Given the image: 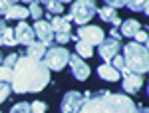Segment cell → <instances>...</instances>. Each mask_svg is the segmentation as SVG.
I'll return each instance as SVG.
<instances>
[{
    "mask_svg": "<svg viewBox=\"0 0 149 113\" xmlns=\"http://www.w3.org/2000/svg\"><path fill=\"white\" fill-rule=\"evenodd\" d=\"M50 83V69L42 60L18 56L12 68L10 87L14 93H38Z\"/></svg>",
    "mask_w": 149,
    "mask_h": 113,
    "instance_id": "obj_1",
    "label": "cell"
},
{
    "mask_svg": "<svg viewBox=\"0 0 149 113\" xmlns=\"http://www.w3.org/2000/svg\"><path fill=\"white\" fill-rule=\"evenodd\" d=\"M137 105L125 93H113L107 89L86 91L80 113H135Z\"/></svg>",
    "mask_w": 149,
    "mask_h": 113,
    "instance_id": "obj_2",
    "label": "cell"
},
{
    "mask_svg": "<svg viewBox=\"0 0 149 113\" xmlns=\"http://www.w3.org/2000/svg\"><path fill=\"white\" fill-rule=\"evenodd\" d=\"M123 62H125V68L129 73H139L143 76L145 71L149 69V52H147V46H141L135 44V42H129L123 48Z\"/></svg>",
    "mask_w": 149,
    "mask_h": 113,
    "instance_id": "obj_3",
    "label": "cell"
},
{
    "mask_svg": "<svg viewBox=\"0 0 149 113\" xmlns=\"http://www.w3.org/2000/svg\"><path fill=\"white\" fill-rule=\"evenodd\" d=\"M95 12H97L95 0H76V2H72L70 14L64 18L68 22H76L78 26H86L95 16Z\"/></svg>",
    "mask_w": 149,
    "mask_h": 113,
    "instance_id": "obj_4",
    "label": "cell"
},
{
    "mask_svg": "<svg viewBox=\"0 0 149 113\" xmlns=\"http://www.w3.org/2000/svg\"><path fill=\"white\" fill-rule=\"evenodd\" d=\"M70 60V52L64 46H54V48H48L42 62L48 69H54V71H62V69L68 66Z\"/></svg>",
    "mask_w": 149,
    "mask_h": 113,
    "instance_id": "obj_5",
    "label": "cell"
},
{
    "mask_svg": "<svg viewBox=\"0 0 149 113\" xmlns=\"http://www.w3.org/2000/svg\"><path fill=\"white\" fill-rule=\"evenodd\" d=\"M72 38H74L76 42L81 40V42H86V44H90L93 48V46H100L103 42L105 32H103L100 26H92V24L88 26V24H86V26H80V28H78V32L72 36Z\"/></svg>",
    "mask_w": 149,
    "mask_h": 113,
    "instance_id": "obj_6",
    "label": "cell"
},
{
    "mask_svg": "<svg viewBox=\"0 0 149 113\" xmlns=\"http://www.w3.org/2000/svg\"><path fill=\"white\" fill-rule=\"evenodd\" d=\"M81 103H84V93H80V91H68L62 97L60 113H80Z\"/></svg>",
    "mask_w": 149,
    "mask_h": 113,
    "instance_id": "obj_7",
    "label": "cell"
},
{
    "mask_svg": "<svg viewBox=\"0 0 149 113\" xmlns=\"http://www.w3.org/2000/svg\"><path fill=\"white\" fill-rule=\"evenodd\" d=\"M68 64H70V68H72V76L78 79V81H86V79L90 78V66L78 54H72Z\"/></svg>",
    "mask_w": 149,
    "mask_h": 113,
    "instance_id": "obj_8",
    "label": "cell"
},
{
    "mask_svg": "<svg viewBox=\"0 0 149 113\" xmlns=\"http://www.w3.org/2000/svg\"><path fill=\"white\" fill-rule=\"evenodd\" d=\"M32 30H34L38 42H42L46 48L52 46V42H54V30H52L50 22H46V20H36V24L32 26Z\"/></svg>",
    "mask_w": 149,
    "mask_h": 113,
    "instance_id": "obj_9",
    "label": "cell"
},
{
    "mask_svg": "<svg viewBox=\"0 0 149 113\" xmlns=\"http://www.w3.org/2000/svg\"><path fill=\"white\" fill-rule=\"evenodd\" d=\"M119 50H121V46H119L117 40H113V38H103V42L100 44V52L97 54H100V58H102L105 64H109L119 54Z\"/></svg>",
    "mask_w": 149,
    "mask_h": 113,
    "instance_id": "obj_10",
    "label": "cell"
},
{
    "mask_svg": "<svg viewBox=\"0 0 149 113\" xmlns=\"http://www.w3.org/2000/svg\"><path fill=\"white\" fill-rule=\"evenodd\" d=\"M141 87H143V76H139V73H129L121 79V89L125 95H133Z\"/></svg>",
    "mask_w": 149,
    "mask_h": 113,
    "instance_id": "obj_11",
    "label": "cell"
},
{
    "mask_svg": "<svg viewBox=\"0 0 149 113\" xmlns=\"http://www.w3.org/2000/svg\"><path fill=\"white\" fill-rule=\"evenodd\" d=\"M14 36H16V42H18V44H24V46L32 44L34 38H36L32 26H28L26 22H18L16 30H14Z\"/></svg>",
    "mask_w": 149,
    "mask_h": 113,
    "instance_id": "obj_12",
    "label": "cell"
},
{
    "mask_svg": "<svg viewBox=\"0 0 149 113\" xmlns=\"http://www.w3.org/2000/svg\"><path fill=\"white\" fill-rule=\"evenodd\" d=\"M100 18H102L103 22H109L113 28H119V24H121V18L117 16V12H115V8H109V6H103V8H97V12H95Z\"/></svg>",
    "mask_w": 149,
    "mask_h": 113,
    "instance_id": "obj_13",
    "label": "cell"
},
{
    "mask_svg": "<svg viewBox=\"0 0 149 113\" xmlns=\"http://www.w3.org/2000/svg\"><path fill=\"white\" fill-rule=\"evenodd\" d=\"M46 46L42 44V42H32V44L26 46V52L20 54V56H26V58H32V60H42L44 54H46Z\"/></svg>",
    "mask_w": 149,
    "mask_h": 113,
    "instance_id": "obj_14",
    "label": "cell"
},
{
    "mask_svg": "<svg viewBox=\"0 0 149 113\" xmlns=\"http://www.w3.org/2000/svg\"><path fill=\"white\" fill-rule=\"evenodd\" d=\"M16 36H14V30L8 28L4 20H0V46H16Z\"/></svg>",
    "mask_w": 149,
    "mask_h": 113,
    "instance_id": "obj_15",
    "label": "cell"
},
{
    "mask_svg": "<svg viewBox=\"0 0 149 113\" xmlns=\"http://www.w3.org/2000/svg\"><path fill=\"white\" fill-rule=\"evenodd\" d=\"M139 30H141V24L137 20H131V18L119 24V34L123 36V38H133L135 32H139Z\"/></svg>",
    "mask_w": 149,
    "mask_h": 113,
    "instance_id": "obj_16",
    "label": "cell"
},
{
    "mask_svg": "<svg viewBox=\"0 0 149 113\" xmlns=\"http://www.w3.org/2000/svg\"><path fill=\"white\" fill-rule=\"evenodd\" d=\"M50 26H52V30H54V36L56 34H72V24L64 18V16H60V18H52V22H50Z\"/></svg>",
    "mask_w": 149,
    "mask_h": 113,
    "instance_id": "obj_17",
    "label": "cell"
},
{
    "mask_svg": "<svg viewBox=\"0 0 149 113\" xmlns=\"http://www.w3.org/2000/svg\"><path fill=\"white\" fill-rule=\"evenodd\" d=\"M97 76L102 79H105V81H117V79L121 78L119 76V71L115 68H111L109 64H102L100 68H97Z\"/></svg>",
    "mask_w": 149,
    "mask_h": 113,
    "instance_id": "obj_18",
    "label": "cell"
},
{
    "mask_svg": "<svg viewBox=\"0 0 149 113\" xmlns=\"http://www.w3.org/2000/svg\"><path fill=\"white\" fill-rule=\"evenodd\" d=\"M8 20H18V22H24V18H28L30 14H28V8H24V6H12L10 10L4 14Z\"/></svg>",
    "mask_w": 149,
    "mask_h": 113,
    "instance_id": "obj_19",
    "label": "cell"
},
{
    "mask_svg": "<svg viewBox=\"0 0 149 113\" xmlns=\"http://www.w3.org/2000/svg\"><path fill=\"white\" fill-rule=\"evenodd\" d=\"M76 54L84 60V58H92L93 56V50L90 44H86V42H81V40H78L76 42Z\"/></svg>",
    "mask_w": 149,
    "mask_h": 113,
    "instance_id": "obj_20",
    "label": "cell"
},
{
    "mask_svg": "<svg viewBox=\"0 0 149 113\" xmlns=\"http://www.w3.org/2000/svg\"><path fill=\"white\" fill-rule=\"evenodd\" d=\"M125 6L131 12H143V14H147V0H127Z\"/></svg>",
    "mask_w": 149,
    "mask_h": 113,
    "instance_id": "obj_21",
    "label": "cell"
},
{
    "mask_svg": "<svg viewBox=\"0 0 149 113\" xmlns=\"http://www.w3.org/2000/svg\"><path fill=\"white\" fill-rule=\"evenodd\" d=\"M10 113H34L32 111V107H30V103H26V101H20V103H16L14 107L10 109Z\"/></svg>",
    "mask_w": 149,
    "mask_h": 113,
    "instance_id": "obj_22",
    "label": "cell"
},
{
    "mask_svg": "<svg viewBox=\"0 0 149 113\" xmlns=\"http://www.w3.org/2000/svg\"><path fill=\"white\" fill-rule=\"evenodd\" d=\"M10 91H12V87L8 81H0V103L6 101V97L10 95Z\"/></svg>",
    "mask_w": 149,
    "mask_h": 113,
    "instance_id": "obj_23",
    "label": "cell"
},
{
    "mask_svg": "<svg viewBox=\"0 0 149 113\" xmlns=\"http://www.w3.org/2000/svg\"><path fill=\"white\" fill-rule=\"evenodd\" d=\"M28 14H30L32 18H36V20H42V6H40L38 2L30 4V8H28Z\"/></svg>",
    "mask_w": 149,
    "mask_h": 113,
    "instance_id": "obj_24",
    "label": "cell"
},
{
    "mask_svg": "<svg viewBox=\"0 0 149 113\" xmlns=\"http://www.w3.org/2000/svg\"><path fill=\"white\" fill-rule=\"evenodd\" d=\"M16 2H18V0H0V14L4 16L12 6H16Z\"/></svg>",
    "mask_w": 149,
    "mask_h": 113,
    "instance_id": "obj_25",
    "label": "cell"
},
{
    "mask_svg": "<svg viewBox=\"0 0 149 113\" xmlns=\"http://www.w3.org/2000/svg\"><path fill=\"white\" fill-rule=\"evenodd\" d=\"M135 40V44H141V46H147V32L145 30H139V32H135V36H133Z\"/></svg>",
    "mask_w": 149,
    "mask_h": 113,
    "instance_id": "obj_26",
    "label": "cell"
},
{
    "mask_svg": "<svg viewBox=\"0 0 149 113\" xmlns=\"http://www.w3.org/2000/svg\"><path fill=\"white\" fill-rule=\"evenodd\" d=\"M16 60H18V54H8V56L2 60V66H6V68H14V64H16Z\"/></svg>",
    "mask_w": 149,
    "mask_h": 113,
    "instance_id": "obj_27",
    "label": "cell"
},
{
    "mask_svg": "<svg viewBox=\"0 0 149 113\" xmlns=\"http://www.w3.org/2000/svg\"><path fill=\"white\" fill-rule=\"evenodd\" d=\"M30 107H32L34 113H46V109H48V105L44 101H34V103H30Z\"/></svg>",
    "mask_w": 149,
    "mask_h": 113,
    "instance_id": "obj_28",
    "label": "cell"
},
{
    "mask_svg": "<svg viewBox=\"0 0 149 113\" xmlns=\"http://www.w3.org/2000/svg\"><path fill=\"white\" fill-rule=\"evenodd\" d=\"M12 78V69L6 66H0V81H10Z\"/></svg>",
    "mask_w": 149,
    "mask_h": 113,
    "instance_id": "obj_29",
    "label": "cell"
},
{
    "mask_svg": "<svg viewBox=\"0 0 149 113\" xmlns=\"http://www.w3.org/2000/svg\"><path fill=\"white\" fill-rule=\"evenodd\" d=\"M105 2V6H109V8H121V6H125V2L127 0H103Z\"/></svg>",
    "mask_w": 149,
    "mask_h": 113,
    "instance_id": "obj_30",
    "label": "cell"
},
{
    "mask_svg": "<svg viewBox=\"0 0 149 113\" xmlns=\"http://www.w3.org/2000/svg\"><path fill=\"white\" fill-rule=\"evenodd\" d=\"M54 40H56L60 46H64V44H68L70 40H72V34H56V36H54Z\"/></svg>",
    "mask_w": 149,
    "mask_h": 113,
    "instance_id": "obj_31",
    "label": "cell"
},
{
    "mask_svg": "<svg viewBox=\"0 0 149 113\" xmlns=\"http://www.w3.org/2000/svg\"><path fill=\"white\" fill-rule=\"evenodd\" d=\"M109 38H113V40H117V42H119V38H121L119 28H111V30H109Z\"/></svg>",
    "mask_w": 149,
    "mask_h": 113,
    "instance_id": "obj_32",
    "label": "cell"
},
{
    "mask_svg": "<svg viewBox=\"0 0 149 113\" xmlns=\"http://www.w3.org/2000/svg\"><path fill=\"white\" fill-rule=\"evenodd\" d=\"M135 113H147V107H143V105H137V111Z\"/></svg>",
    "mask_w": 149,
    "mask_h": 113,
    "instance_id": "obj_33",
    "label": "cell"
},
{
    "mask_svg": "<svg viewBox=\"0 0 149 113\" xmlns=\"http://www.w3.org/2000/svg\"><path fill=\"white\" fill-rule=\"evenodd\" d=\"M20 2H28V4H34V2H38V0H20Z\"/></svg>",
    "mask_w": 149,
    "mask_h": 113,
    "instance_id": "obj_34",
    "label": "cell"
},
{
    "mask_svg": "<svg viewBox=\"0 0 149 113\" xmlns=\"http://www.w3.org/2000/svg\"><path fill=\"white\" fill-rule=\"evenodd\" d=\"M58 2H60V4H62V2H74V0H58Z\"/></svg>",
    "mask_w": 149,
    "mask_h": 113,
    "instance_id": "obj_35",
    "label": "cell"
},
{
    "mask_svg": "<svg viewBox=\"0 0 149 113\" xmlns=\"http://www.w3.org/2000/svg\"><path fill=\"white\" fill-rule=\"evenodd\" d=\"M0 64H2V54H0Z\"/></svg>",
    "mask_w": 149,
    "mask_h": 113,
    "instance_id": "obj_36",
    "label": "cell"
},
{
    "mask_svg": "<svg viewBox=\"0 0 149 113\" xmlns=\"http://www.w3.org/2000/svg\"><path fill=\"white\" fill-rule=\"evenodd\" d=\"M0 20H2V18H0Z\"/></svg>",
    "mask_w": 149,
    "mask_h": 113,
    "instance_id": "obj_37",
    "label": "cell"
},
{
    "mask_svg": "<svg viewBox=\"0 0 149 113\" xmlns=\"http://www.w3.org/2000/svg\"><path fill=\"white\" fill-rule=\"evenodd\" d=\"M0 113H2V111H0Z\"/></svg>",
    "mask_w": 149,
    "mask_h": 113,
    "instance_id": "obj_38",
    "label": "cell"
}]
</instances>
